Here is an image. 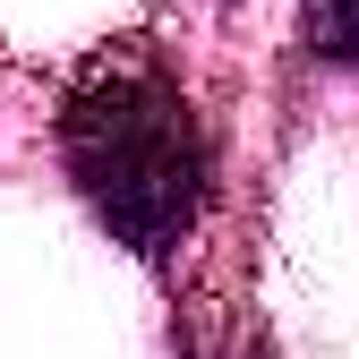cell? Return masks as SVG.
I'll use <instances>...</instances> for the list:
<instances>
[{
	"mask_svg": "<svg viewBox=\"0 0 359 359\" xmlns=\"http://www.w3.org/2000/svg\"><path fill=\"white\" fill-rule=\"evenodd\" d=\"M60 154L77 197L137 257H171L205 214V128L154 60H95L60 111Z\"/></svg>",
	"mask_w": 359,
	"mask_h": 359,
	"instance_id": "cell-1",
	"label": "cell"
},
{
	"mask_svg": "<svg viewBox=\"0 0 359 359\" xmlns=\"http://www.w3.org/2000/svg\"><path fill=\"white\" fill-rule=\"evenodd\" d=\"M308 43L325 60H359V0H308Z\"/></svg>",
	"mask_w": 359,
	"mask_h": 359,
	"instance_id": "cell-2",
	"label": "cell"
}]
</instances>
